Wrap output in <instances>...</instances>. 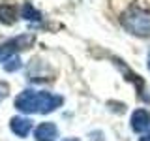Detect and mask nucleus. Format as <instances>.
<instances>
[{"mask_svg": "<svg viewBox=\"0 0 150 141\" xmlns=\"http://www.w3.org/2000/svg\"><path fill=\"white\" fill-rule=\"evenodd\" d=\"M64 103V98L45 90H23L15 98V109L28 115H47L56 111Z\"/></svg>", "mask_w": 150, "mask_h": 141, "instance_id": "1", "label": "nucleus"}, {"mask_svg": "<svg viewBox=\"0 0 150 141\" xmlns=\"http://www.w3.org/2000/svg\"><path fill=\"white\" fill-rule=\"evenodd\" d=\"M120 23L129 34L146 38L150 36V11L143 8H131L120 17Z\"/></svg>", "mask_w": 150, "mask_h": 141, "instance_id": "2", "label": "nucleus"}, {"mask_svg": "<svg viewBox=\"0 0 150 141\" xmlns=\"http://www.w3.org/2000/svg\"><path fill=\"white\" fill-rule=\"evenodd\" d=\"M32 41H34V36L25 34V36L13 38V40H8L6 43H0V62H8L9 58L15 56V53L26 49V47H30Z\"/></svg>", "mask_w": 150, "mask_h": 141, "instance_id": "3", "label": "nucleus"}, {"mask_svg": "<svg viewBox=\"0 0 150 141\" xmlns=\"http://www.w3.org/2000/svg\"><path fill=\"white\" fill-rule=\"evenodd\" d=\"M34 137L36 141H54L58 137V128L53 122H41L34 132Z\"/></svg>", "mask_w": 150, "mask_h": 141, "instance_id": "4", "label": "nucleus"}, {"mask_svg": "<svg viewBox=\"0 0 150 141\" xmlns=\"http://www.w3.org/2000/svg\"><path fill=\"white\" fill-rule=\"evenodd\" d=\"M9 130L19 137H26L32 130V120L26 119V117H13L9 120Z\"/></svg>", "mask_w": 150, "mask_h": 141, "instance_id": "5", "label": "nucleus"}, {"mask_svg": "<svg viewBox=\"0 0 150 141\" xmlns=\"http://www.w3.org/2000/svg\"><path fill=\"white\" fill-rule=\"evenodd\" d=\"M150 128V113L146 109H135L131 115V130L144 132Z\"/></svg>", "mask_w": 150, "mask_h": 141, "instance_id": "6", "label": "nucleus"}, {"mask_svg": "<svg viewBox=\"0 0 150 141\" xmlns=\"http://www.w3.org/2000/svg\"><path fill=\"white\" fill-rule=\"evenodd\" d=\"M15 21H17L15 8L2 4V6H0V23H4V25H11V23H15Z\"/></svg>", "mask_w": 150, "mask_h": 141, "instance_id": "7", "label": "nucleus"}, {"mask_svg": "<svg viewBox=\"0 0 150 141\" xmlns=\"http://www.w3.org/2000/svg\"><path fill=\"white\" fill-rule=\"evenodd\" d=\"M21 17H25L26 19V21H38V19H40L41 15H40V13H38L36 11V9L34 8H32L30 6V4H25V6H23V11H21Z\"/></svg>", "mask_w": 150, "mask_h": 141, "instance_id": "8", "label": "nucleus"}, {"mask_svg": "<svg viewBox=\"0 0 150 141\" xmlns=\"http://www.w3.org/2000/svg\"><path fill=\"white\" fill-rule=\"evenodd\" d=\"M21 68V58L19 56H13V58H9L6 64H4V70L6 72H15V70Z\"/></svg>", "mask_w": 150, "mask_h": 141, "instance_id": "9", "label": "nucleus"}, {"mask_svg": "<svg viewBox=\"0 0 150 141\" xmlns=\"http://www.w3.org/2000/svg\"><path fill=\"white\" fill-rule=\"evenodd\" d=\"M9 94V85L6 81H0V102H4Z\"/></svg>", "mask_w": 150, "mask_h": 141, "instance_id": "10", "label": "nucleus"}, {"mask_svg": "<svg viewBox=\"0 0 150 141\" xmlns=\"http://www.w3.org/2000/svg\"><path fill=\"white\" fill-rule=\"evenodd\" d=\"M139 141H150V130H148V132H146V134H144V135H143V137H141Z\"/></svg>", "mask_w": 150, "mask_h": 141, "instance_id": "11", "label": "nucleus"}, {"mask_svg": "<svg viewBox=\"0 0 150 141\" xmlns=\"http://www.w3.org/2000/svg\"><path fill=\"white\" fill-rule=\"evenodd\" d=\"M148 70H150V51H148Z\"/></svg>", "mask_w": 150, "mask_h": 141, "instance_id": "12", "label": "nucleus"}, {"mask_svg": "<svg viewBox=\"0 0 150 141\" xmlns=\"http://www.w3.org/2000/svg\"><path fill=\"white\" fill-rule=\"evenodd\" d=\"M64 141H79V139H75V137H73V139H64Z\"/></svg>", "mask_w": 150, "mask_h": 141, "instance_id": "13", "label": "nucleus"}]
</instances>
